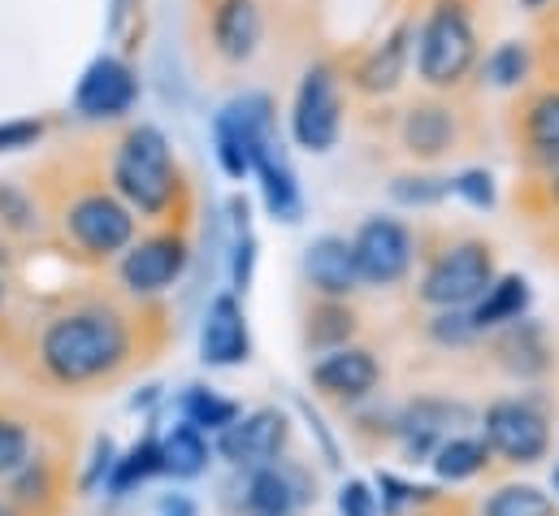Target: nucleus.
<instances>
[{
	"label": "nucleus",
	"instance_id": "0eeeda50",
	"mask_svg": "<svg viewBox=\"0 0 559 516\" xmlns=\"http://www.w3.org/2000/svg\"><path fill=\"white\" fill-rule=\"evenodd\" d=\"M481 412L464 399L451 395H417L413 403H404L391 421V438L400 447V456L408 465H429V456L438 452V443H447L451 434H468V425H477Z\"/></svg>",
	"mask_w": 559,
	"mask_h": 516
},
{
	"label": "nucleus",
	"instance_id": "72a5a7b5",
	"mask_svg": "<svg viewBox=\"0 0 559 516\" xmlns=\"http://www.w3.org/2000/svg\"><path fill=\"white\" fill-rule=\"evenodd\" d=\"M425 335H429V343H438V348H468V343H477L481 335H477V326H473V317H468V308H447V313H433L429 317V326H425Z\"/></svg>",
	"mask_w": 559,
	"mask_h": 516
},
{
	"label": "nucleus",
	"instance_id": "2eb2a0df",
	"mask_svg": "<svg viewBox=\"0 0 559 516\" xmlns=\"http://www.w3.org/2000/svg\"><path fill=\"white\" fill-rule=\"evenodd\" d=\"M308 504H317V482L290 460L252 469L243 482V516H299Z\"/></svg>",
	"mask_w": 559,
	"mask_h": 516
},
{
	"label": "nucleus",
	"instance_id": "f03ea898",
	"mask_svg": "<svg viewBox=\"0 0 559 516\" xmlns=\"http://www.w3.org/2000/svg\"><path fill=\"white\" fill-rule=\"evenodd\" d=\"M105 183L143 222L169 218L182 196V178H178V161H174L165 130L152 122H135L122 130L118 143L109 148Z\"/></svg>",
	"mask_w": 559,
	"mask_h": 516
},
{
	"label": "nucleus",
	"instance_id": "c756f323",
	"mask_svg": "<svg viewBox=\"0 0 559 516\" xmlns=\"http://www.w3.org/2000/svg\"><path fill=\"white\" fill-rule=\"evenodd\" d=\"M156 473H160V452H156V434H147V438H140L135 447L118 452L105 491H109L114 500H127L131 491H140L143 482H152Z\"/></svg>",
	"mask_w": 559,
	"mask_h": 516
},
{
	"label": "nucleus",
	"instance_id": "5701e85b",
	"mask_svg": "<svg viewBox=\"0 0 559 516\" xmlns=\"http://www.w3.org/2000/svg\"><path fill=\"white\" fill-rule=\"evenodd\" d=\"M530 300H534V291H530V278L525 273H499L486 286V295L468 308V317H473L477 335H495V330L530 317Z\"/></svg>",
	"mask_w": 559,
	"mask_h": 516
},
{
	"label": "nucleus",
	"instance_id": "f3484780",
	"mask_svg": "<svg viewBox=\"0 0 559 516\" xmlns=\"http://www.w3.org/2000/svg\"><path fill=\"white\" fill-rule=\"evenodd\" d=\"M490 352H495V365H499L508 378H516V383H538V378H547L551 365H556L551 339H547L543 321H534V317H521V321L495 330Z\"/></svg>",
	"mask_w": 559,
	"mask_h": 516
},
{
	"label": "nucleus",
	"instance_id": "8fccbe9b",
	"mask_svg": "<svg viewBox=\"0 0 559 516\" xmlns=\"http://www.w3.org/2000/svg\"><path fill=\"white\" fill-rule=\"evenodd\" d=\"M0 265H4V235H0Z\"/></svg>",
	"mask_w": 559,
	"mask_h": 516
},
{
	"label": "nucleus",
	"instance_id": "09e8293b",
	"mask_svg": "<svg viewBox=\"0 0 559 516\" xmlns=\"http://www.w3.org/2000/svg\"><path fill=\"white\" fill-rule=\"evenodd\" d=\"M551 486H556V495H559V465H556V478H551Z\"/></svg>",
	"mask_w": 559,
	"mask_h": 516
},
{
	"label": "nucleus",
	"instance_id": "473e14b6",
	"mask_svg": "<svg viewBox=\"0 0 559 516\" xmlns=\"http://www.w3.org/2000/svg\"><path fill=\"white\" fill-rule=\"evenodd\" d=\"M530 70H534V52H530L525 39H508V44H499L481 61V79L490 87H525L530 83Z\"/></svg>",
	"mask_w": 559,
	"mask_h": 516
},
{
	"label": "nucleus",
	"instance_id": "f8f14e48",
	"mask_svg": "<svg viewBox=\"0 0 559 516\" xmlns=\"http://www.w3.org/2000/svg\"><path fill=\"white\" fill-rule=\"evenodd\" d=\"M290 443V421L286 412L265 403V408H252L243 412L235 425H226L222 434H213V452L235 465V469H265V465H278L282 452Z\"/></svg>",
	"mask_w": 559,
	"mask_h": 516
},
{
	"label": "nucleus",
	"instance_id": "e433bc0d",
	"mask_svg": "<svg viewBox=\"0 0 559 516\" xmlns=\"http://www.w3.org/2000/svg\"><path fill=\"white\" fill-rule=\"evenodd\" d=\"M9 482H13V504H44L48 491H52V473H48V465L35 460V456H31Z\"/></svg>",
	"mask_w": 559,
	"mask_h": 516
},
{
	"label": "nucleus",
	"instance_id": "39448f33",
	"mask_svg": "<svg viewBox=\"0 0 559 516\" xmlns=\"http://www.w3.org/2000/svg\"><path fill=\"white\" fill-rule=\"evenodd\" d=\"M495 278H499L495 248L486 239H455V244H442L438 253H429L417 282V300L429 304L433 313L473 308Z\"/></svg>",
	"mask_w": 559,
	"mask_h": 516
},
{
	"label": "nucleus",
	"instance_id": "412c9836",
	"mask_svg": "<svg viewBox=\"0 0 559 516\" xmlns=\"http://www.w3.org/2000/svg\"><path fill=\"white\" fill-rule=\"evenodd\" d=\"M413 22H400L378 48H369L360 57V66L352 70V87L360 96H391L400 83H404V70H408V57H413Z\"/></svg>",
	"mask_w": 559,
	"mask_h": 516
},
{
	"label": "nucleus",
	"instance_id": "7c9ffc66",
	"mask_svg": "<svg viewBox=\"0 0 559 516\" xmlns=\"http://www.w3.org/2000/svg\"><path fill=\"white\" fill-rule=\"evenodd\" d=\"M373 491H378V508L382 516H408V513H425V508H438L442 495L438 486H420V482H408L391 469H378L373 473Z\"/></svg>",
	"mask_w": 559,
	"mask_h": 516
},
{
	"label": "nucleus",
	"instance_id": "49530a36",
	"mask_svg": "<svg viewBox=\"0 0 559 516\" xmlns=\"http://www.w3.org/2000/svg\"><path fill=\"white\" fill-rule=\"evenodd\" d=\"M4 300H9V282H4V273H0V317H4Z\"/></svg>",
	"mask_w": 559,
	"mask_h": 516
},
{
	"label": "nucleus",
	"instance_id": "4be33fe9",
	"mask_svg": "<svg viewBox=\"0 0 559 516\" xmlns=\"http://www.w3.org/2000/svg\"><path fill=\"white\" fill-rule=\"evenodd\" d=\"M252 174L261 178V196H265V209L274 222H299V183H295V169L286 165V152H282L278 134L265 139L252 156Z\"/></svg>",
	"mask_w": 559,
	"mask_h": 516
},
{
	"label": "nucleus",
	"instance_id": "9d476101",
	"mask_svg": "<svg viewBox=\"0 0 559 516\" xmlns=\"http://www.w3.org/2000/svg\"><path fill=\"white\" fill-rule=\"evenodd\" d=\"M274 139V105L261 92H248L239 101H230L217 118H213V148H217V165L226 178H248L252 174V156L257 148Z\"/></svg>",
	"mask_w": 559,
	"mask_h": 516
},
{
	"label": "nucleus",
	"instance_id": "37998d69",
	"mask_svg": "<svg viewBox=\"0 0 559 516\" xmlns=\"http://www.w3.org/2000/svg\"><path fill=\"white\" fill-rule=\"evenodd\" d=\"M44 139L39 118H17V122H0V152H17V148H35Z\"/></svg>",
	"mask_w": 559,
	"mask_h": 516
},
{
	"label": "nucleus",
	"instance_id": "bb28decb",
	"mask_svg": "<svg viewBox=\"0 0 559 516\" xmlns=\"http://www.w3.org/2000/svg\"><path fill=\"white\" fill-rule=\"evenodd\" d=\"M490 447L481 434H451L447 443H438V452L429 456V469L442 486H464L473 478H481L490 469Z\"/></svg>",
	"mask_w": 559,
	"mask_h": 516
},
{
	"label": "nucleus",
	"instance_id": "2f4dec72",
	"mask_svg": "<svg viewBox=\"0 0 559 516\" xmlns=\"http://www.w3.org/2000/svg\"><path fill=\"white\" fill-rule=\"evenodd\" d=\"M481 516H559V504L534 482H508L481 504Z\"/></svg>",
	"mask_w": 559,
	"mask_h": 516
},
{
	"label": "nucleus",
	"instance_id": "4c0bfd02",
	"mask_svg": "<svg viewBox=\"0 0 559 516\" xmlns=\"http://www.w3.org/2000/svg\"><path fill=\"white\" fill-rule=\"evenodd\" d=\"M252 273H257V235L252 231H235V244H230V295H243L252 286Z\"/></svg>",
	"mask_w": 559,
	"mask_h": 516
},
{
	"label": "nucleus",
	"instance_id": "c9c22d12",
	"mask_svg": "<svg viewBox=\"0 0 559 516\" xmlns=\"http://www.w3.org/2000/svg\"><path fill=\"white\" fill-rule=\"evenodd\" d=\"M334 508H338V516H382V508H378V491H373L369 478H347V482H338V491H334Z\"/></svg>",
	"mask_w": 559,
	"mask_h": 516
},
{
	"label": "nucleus",
	"instance_id": "3c124183",
	"mask_svg": "<svg viewBox=\"0 0 559 516\" xmlns=\"http://www.w3.org/2000/svg\"><path fill=\"white\" fill-rule=\"evenodd\" d=\"M0 516H9V513H4V504H0Z\"/></svg>",
	"mask_w": 559,
	"mask_h": 516
},
{
	"label": "nucleus",
	"instance_id": "a878e982",
	"mask_svg": "<svg viewBox=\"0 0 559 516\" xmlns=\"http://www.w3.org/2000/svg\"><path fill=\"white\" fill-rule=\"evenodd\" d=\"M360 330V317L352 308V300H312V308L304 313V343L308 352H334L347 348Z\"/></svg>",
	"mask_w": 559,
	"mask_h": 516
},
{
	"label": "nucleus",
	"instance_id": "a19ab883",
	"mask_svg": "<svg viewBox=\"0 0 559 516\" xmlns=\"http://www.w3.org/2000/svg\"><path fill=\"white\" fill-rule=\"evenodd\" d=\"M295 412L304 417V425H308V434L317 438V447H321V460H325V469H338L343 465V456H338V438L330 434V425L321 421V412L308 403V399H295Z\"/></svg>",
	"mask_w": 559,
	"mask_h": 516
},
{
	"label": "nucleus",
	"instance_id": "b1692460",
	"mask_svg": "<svg viewBox=\"0 0 559 516\" xmlns=\"http://www.w3.org/2000/svg\"><path fill=\"white\" fill-rule=\"evenodd\" d=\"M521 114V143L534 165L559 161V87H538L525 96Z\"/></svg>",
	"mask_w": 559,
	"mask_h": 516
},
{
	"label": "nucleus",
	"instance_id": "393cba45",
	"mask_svg": "<svg viewBox=\"0 0 559 516\" xmlns=\"http://www.w3.org/2000/svg\"><path fill=\"white\" fill-rule=\"evenodd\" d=\"M156 452H160V473L174 482H195L204 478L209 460H213V443L209 434H200L187 421H174L165 434H156Z\"/></svg>",
	"mask_w": 559,
	"mask_h": 516
},
{
	"label": "nucleus",
	"instance_id": "aec40b11",
	"mask_svg": "<svg viewBox=\"0 0 559 516\" xmlns=\"http://www.w3.org/2000/svg\"><path fill=\"white\" fill-rule=\"evenodd\" d=\"M304 282H308V291L317 300H352L360 291L352 239H343V235H317L304 248Z\"/></svg>",
	"mask_w": 559,
	"mask_h": 516
},
{
	"label": "nucleus",
	"instance_id": "cd10ccee",
	"mask_svg": "<svg viewBox=\"0 0 559 516\" xmlns=\"http://www.w3.org/2000/svg\"><path fill=\"white\" fill-rule=\"evenodd\" d=\"M243 417V403L239 399H230V395H222V390L213 387H187L178 395V421H187V425H195L200 434H222L226 425H235Z\"/></svg>",
	"mask_w": 559,
	"mask_h": 516
},
{
	"label": "nucleus",
	"instance_id": "79ce46f5",
	"mask_svg": "<svg viewBox=\"0 0 559 516\" xmlns=\"http://www.w3.org/2000/svg\"><path fill=\"white\" fill-rule=\"evenodd\" d=\"M451 191L464 196L473 209H490V204H495V183H490L486 169H464V174H455V178H451Z\"/></svg>",
	"mask_w": 559,
	"mask_h": 516
},
{
	"label": "nucleus",
	"instance_id": "dca6fc26",
	"mask_svg": "<svg viewBox=\"0 0 559 516\" xmlns=\"http://www.w3.org/2000/svg\"><path fill=\"white\" fill-rule=\"evenodd\" d=\"M248 356H252L248 313L239 295L222 291L209 300V313L200 321V361L209 370H235V365H248Z\"/></svg>",
	"mask_w": 559,
	"mask_h": 516
},
{
	"label": "nucleus",
	"instance_id": "ea45409f",
	"mask_svg": "<svg viewBox=\"0 0 559 516\" xmlns=\"http://www.w3.org/2000/svg\"><path fill=\"white\" fill-rule=\"evenodd\" d=\"M114 460H118L114 438H96V443H92V456H87V469H83V478H79V491H83V495L100 491V486L109 482V473H114Z\"/></svg>",
	"mask_w": 559,
	"mask_h": 516
},
{
	"label": "nucleus",
	"instance_id": "6e6552de",
	"mask_svg": "<svg viewBox=\"0 0 559 516\" xmlns=\"http://www.w3.org/2000/svg\"><path fill=\"white\" fill-rule=\"evenodd\" d=\"M343 130V87L334 61H312L290 105V134L304 152H330Z\"/></svg>",
	"mask_w": 559,
	"mask_h": 516
},
{
	"label": "nucleus",
	"instance_id": "a18cd8bd",
	"mask_svg": "<svg viewBox=\"0 0 559 516\" xmlns=\"http://www.w3.org/2000/svg\"><path fill=\"white\" fill-rule=\"evenodd\" d=\"M543 200L547 209H559V161L543 165Z\"/></svg>",
	"mask_w": 559,
	"mask_h": 516
},
{
	"label": "nucleus",
	"instance_id": "f257e3e1",
	"mask_svg": "<svg viewBox=\"0 0 559 516\" xmlns=\"http://www.w3.org/2000/svg\"><path fill=\"white\" fill-rule=\"evenodd\" d=\"M135 361V317L105 300L52 313L35 339L39 374L61 390L100 387Z\"/></svg>",
	"mask_w": 559,
	"mask_h": 516
},
{
	"label": "nucleus",
	"instance_id": "4468645a",
	"mask_svg": "<svg viewBox=\"0 0 559 516\" xmlns=\"http://www.w3.org/2000/svg\"><path fill=\"white\" fill-rule=\"evenodd\" d=\"M135 101L140 79L122 57H96L74 87V114L87 122H118L135 109Z\"/></svg>",
	"mask_w": 559,
	"mask_h": 516
},
{
	"label": "nucleus",
	"instance_id": "9b49d317",
	"mask_svg": "<svg viewBox=\"0 0 559 516\" xmlns=\"http://www.w3.org/2000/svg\"><path fill=\"white\" fill-rule=\"evenodd\" d=\"M191 260V244L178 226H165V231H152L135 239L122 257H118V282L135 295V300H147V295H160L169 291L182 269Z\"/></svg>",
	"mask_w": 559,
	"mask_h": 516
},
{
	"label": "nucleus",
	"instance_id": "7ed1b4c3",
	"mask_svg": "<svg viewBox=\"0 0 559 516\" xmlns=\"http://www.w3.org/2000/svg\"><path fill=\"white\" fill-rule=\"evenodd\" d=\"M52 218L61 226L66 248H74V257L92 260V265L118 260L140 235V218L109 191V183L100 174L74 178L52 200Z\"/></svg>",
	"mask_w": 559,
	"mask_h": 516
},
{
	"label": "nucleus",
	"instance_id": "c85d7f7f",
	"mask_svg": "<svg viewBox=\"0 0 559 516\" xmlns=\"http://www.w3.org/2000/svg\"><path fill=\"white\" fill-rule=\"evenodd\" d=\"M0 235H9V239L44 235V204L26 183L0 178Z\"/></svg>",
	"mask_w": 559,
	"mask_h": 516
},
{
	"label": "nucleus",
	"instance_id": "6ab92c4d",
	"mask_svg": "<svg viewBox=\"0 0 559 516\" xmlns=\"http://www.w3.org/2000/svg\"><path fill=\"white\" fill-rule=\"evenodd\" d=\"M261 31H265L261 0H213L209 4V44L222 61L230 66L252 61Z\"/></svg>",
	"mask_w": 559,
	"mask_h": 516
},
{
	"label": "nucleus",
	"instance_id": "de8ad7c7",
	"mask_svg": "<svg viewBox=\"0 0 559 516\" xmlns=\"http://www.w3.org/2000/svg\"><path fill=\"white\" fill-rule=\"evenodd\" d=\"M525 4H530V9H543V4H547V0H525Z\"/></svg>",
	"mask_w": 559,
	"mask_h": 516
},
{
	"label": "nucleus",
	"instance_id": "1a4fd4ad",
	"mask_svg": "<svg viewBox=\"0 0 559 516\" xmlns=\"http://www.w3.org/2000/svg\"><path fill=\"white\" fill-rule=\"evenodd\" d=\"M352 257L360 286H400L413 273L417 260V235L400 222V218H365L352 235Z\"/></svg>",
	"mask_w": 559,
	"mask_h": 516
},
{
	"label": "nucleus",
	"instance_id": "a211bd4d",
	"mask_svg": "<svg viewBox=\"0 0 559 516\" xmlns=\"http://www.w3.org/2000/svg\"><path fill=\"white\" fill-rule=\"evenodd\" d=\"M400 143L413 161H438L460 148V114L451 101H417L400 118Z\"/></svg>",
	"mask_w": 559,
	"mask_h": 516
},
{
	"label": "nucleus",
	"instance_id": "58836bf2",
	"mask_svg": "<svg viewBox=\"0 0 559 516\" xmlns=\"http://www.w3.org/2000/svg\"><path fill=\"white\" fill-rule=\"evenodd\" d=\"M451 191V178H395L391 183V196L400 200V204H417V209H425V204H438L442 196Z\"/></svg>",
	"mask_w": 559,
	"mask_h": 516
},
{
	"label": "nucleus",
	"instance_id": "ddd939ff",
	"mask_svg": "<svg viewBox=\"0 0 559 516\" xmlns=\"http://www.w3.org/2000/svg\"><path fill=\"white\" fill-rule=\"evenodd\" d=\"M308 383L330 403H343V408L347 403H365V399H373V390L382 387V361L369 348L347 343V348L321 352L308 365Z\"/></svg>",
	"mask_w": 559,
	"mask_h": 516
},
{
	"label": "nucleus",
	"instance_id": "f704fd0d",
	"mask_svg": "<svg viewBox=\"0 0 559 516\" xmlns=\"http://www.w3.org/2000/svg\"><path fill=\"white\" fill-rule=\"evenodd\" d=\"M31 430L17 421V417H4L0 412V478H13L26 460H31Z\"/></svg>",
	"mask_w": 559,
	"mask_h": 516
},
{
	"label": "nucleus",
	"instance_id": "20e7f679",
	"mask_svg": "<svg viewBox=\"0 0 559 516\" xmlns=\"http://www.w3.org/2000/svg\"><path fill=\"white\" fill-rule=\"evenodd\" d=\"M477 66L473 0H433L417 35V74L433 92H455Z\"/></svg>",
	"mask_w": 559,
	"mask_h": 516
},
{
	"label": "nucleus",
	"instance_id": "423d86ee",
	"mask_svg": "<svg viewBox=\"0 0 559 516\" xmlns=\"http://www.w3.org/2000/svg\"><path fill=\"white\" fill-rule=\"evenodd\" d=\"M481 438L490 447V456H499L503 465H516V469H534L551 456V417L525 399V395H503L495 399L486 412H481Z\"/></svg>",
	"mask_w": 559,
	"mask_h": 516
},
{
	"label": "nucleus",
	"instance_id": "c03bdc74",
	"mask_svg": "<svg viewBox=\"0 0 559 516\" xmlns=\"http://www.w3.org/2000/svg\"><path fill=\"white\" fill-rule=\"evenodd\" d=\"M156 516H200V504L182 491H169V495L156 500Z\"/></svg>",
	"mask_w": 559,
	"mask_h": 516
}]
</instances>
